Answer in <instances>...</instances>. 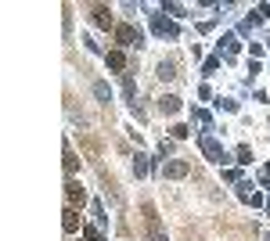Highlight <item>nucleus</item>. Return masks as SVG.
Segmentation results:
<instances>
[{"instance_id":"f257e3e1","label":"nucleus","mask_w":270,"mask_h":241,"mask_svg":"<svg viewBox=\"0 0 270 241\" xmlns=\"http://www.w3.org/2000/svg\"><path fill=\"white\" fill-rule=\"evenodd\" d=\"M198 148H202V155H206L209 162H216V166H227V162H231L227 151H223V144H220L213 134H202V137H198Z\"/></svg>"},{"instance_id":"f03ea898","label":"nucleus","mask_w":270,"mask_h":241,"mask_svg":"<svg viewBox=\"0 0 270 241\" xmlns=\"http://www.w3.org/2000/svg\"><path fill=\"white\" fill-rule=\"evenodd\" d=\"M151 33H155V36H169V40H173L180 29H176V22H169V18H162V15H151Z\"/></svg>"},{"instance_id":"7ed1b4c3","label":"nucleus","mask_w":270,"mask_h":241,"mask_svg":"<svg viewBox=\"0 0 270 241\" xmlns=\"http://www.w3.org/2000/svg\"><path fill=\"white\" fill-rule=\"evenodd\" d=\"M188 169H191V166H188L184 159H173V162L162 166V177H166V180H180V177H188Z\"/></svg>"},{"instance_id":"20e7f679","label":"nucleus","mask_w":270,"mask_h":241,"mask_svg":"<svg viewBox=\"0 0 270 241\" xmlns=\"http://www.w3.org/2000/svg\"><path fill=\"white\" fill-rule=\"evenodd\" d=\"M65 194H69V205H72V209H76V205H86V191H83L76 180L65 184Z\"/></svg>"},{"instance_id":"39448f33","label":"nucleus","mask_w":270,"mask_h":241,"mask_svg":"<svg viewBox=\"0 0 270 241\" xmlns=\"http://www.w3.org/2000/svg\"><path fill=\"white\" fill-rule=\"evenodd\" d=\"M116 40L123 43V47H133V43H141V33L133 29V26H119L116 29Z\"/></svg>"},{"instance_id":"423d86ee","label":"nucleus","mask_w":270,"mask_h":241,"mask_svg":"<svg viewBox=\"0 0 270 241\" xmlns=\"http://www.w3.org/2000/svg\"><path fill=\"white\" fill-rule=\"evenodd\" d=\"M144 212H148V237H151V241H166V234L159 230V216H155V209L148 205Z\"/></svg>"},{"instance_id":"0eeeda50","label":"nucleus","mask_w":270,"mask_h":241,"mask_svg":"<svg viewBox=\"0 0 270 241\" xmlns=\"http://www.w3.org/2000/svg\"><path fill=\"white\" fill-rule=\"evenodd\" d=\"M159 112L176 115V112H180V97H176V94H162V97H159Z\"/></svg>"},{"instance_id":"6e6552de","label":"nucleus","mask_w":270,"mask_h":241,"mask_svg":"<svg viewBox=\"0 0 270 241\" xmlns=\"http://www.w3.org/2000/svg\"><path fill=\"white\" fill-rule=\"evenodd\" d=\"M61 216H65V220H61V223H65V234H76V230H79V216H76V209L69 205Z\"/></svg>"},{"instance_id":"1a4fd4ad","label":"nucleus","mask_w":270,"mask_h":241,"mask_svg":"<svg viewBox=\"0 0 270 241\" xmlns=\"http://www.w3.org/2000/svg\"><path fill=\"white\" fill-rule=\"evenodd\" d=\"M249 187H252V184H241V187H238V198L249 202V205H263V198H259L256 191H249Z\"/></svg>"},{"instance_id":"9d476101","label":"nucleus","mask_w":270,"mask_h":241,"mask_svg":"<svg viewBox=\"0 0 270 241\" xmlns=\"http://www.w3.org/2000/svg\"><path fill=\"white\" fill-rule=\"evenodd\" d=\"M148 155H141V151H137V155H133V177H144V173H148Z\"/></svg>"},{"instance_id":"9b49d317","label":"nucleus","mask_w":270,"mask_h":241,"mask_svg":"<svg viewBox=\"0 0 270 241\" xmlns=\"http://www.w3.org/2000/svg\"><path fill=\"white\" fill-rule=\"evenodd\" d=\"M94 26H101V29H108V26H112V15H108V8H94Z\"/></svg>"},{"instance_id":"f8f14e48","label":"nucleus","mask_w":270,"mask_h":241,"mask_svg":"<svg viewBox=\"0 0 270 241\" xmlns=\"http://www.w3.org/2000/svg\"><path fill=\"white\" fill-rule=\"evenodd\" d=\"M108 69H116V72L126 69V54H123V51H112V54H108Z\"/></svg>"},{"instance_id":"ddd939ff","label":"nucleus","mask_w":270,"mask_h":241,"mask_svg":"<svg viewBox=\"0 0 270 241\" xmlns=\"http://www.w3.org/2000/svg\"><path fill=\"white\" fill-rule=\"evenodd\" d=\"M76 166H79L76 151H72V148H65V173H76Z\"/></svg>"},{"instance_id":"4468645a","label":"nucleus","mask_w":270,"mask_h":241,"mask_svg":"<svg viewBox=\"0 0 270 241\" xmlns=\"http://www.w3.org/2000/svg\"><path fill=\"white\" fill-rule=\"evenodd\" d=\"M159 79H176V69H173V61H162V65H159Z\"/></svg>"},{"instance_id":"2eb2a0df","label":"nucleus","mask_w":270,"mask_h":241,"mask_svg":"<svg viewBox=\"0 0 270 241\" xmlns=\"http://www.w3.org/2000/svg\"><path fill=\"white\" fill-rule=\"evenodd\" d=\"M238 162H241V166H249V162H252V148H249V144H241V148H238Z\"/></svg>"},{"instance_id":"dca6fc26","label":"nucleus","mask_w":270,"mask_h":241,"mask_svg":"<svg viewBox=\"0 0 270 241\" xmlns=\"http://www.w3.org/2000/svg\"><path fill=\"white\" fill-rule=\"evenodd\" d=\"M94 94H98L101 101H112V90H108V83H94Z\"/></svg>"},{"instance_id":"f3484780","label":"nucleus","mask_w":270,"mask_h":241,"mask_svg":"<svg viewBox=\"0 0 270 241\" xmlns=\"http://www.w3.org/2000/svg\"><path fill=\"white\" fill-rule=\"evenodd\" d=\"M83 237H86V241H105V234H101L98 227H83Z\"/></svg>"},{"instance_id":"a211bd4d","label":"nucleus","mask_w":270,"mask_h":241,"mask_svg":"<svg viewBox=\"0 0 270 241\" xmlns=\"http://www.w3.org/2000/svg\"><path fill=\"white\" fill-rule=\"evenodd\" d=\"M270 15V4H256V11H252V22H263Z\"/></svg>"},{"instance_id":"6ab92c4d","label":"nucleus","mask_w":270,"mask_h":241,"mask_svg":"<svg viewBox=\"0 0 270 241\" xmlns=\"http://www.w3.org/2000/svg\"><path fill=\"white\" fill-rule=\"evenodd\" d=\"M162 11L173 15V18H184V8H180V4H162Z\"/></svg>"},{"instance_id":"aec40b11","label":"nucleus","mask_w":270,"mask_h":241,"mask_svg":"<svg viewBox=\"0 0 270 241\" xmlns=\"http://www.w3.org/2000/svg\"><path fill=\"white\" fill-rule=\"evenodd\" d=\"M216 69H220V58H209V61H206V65H202V72H206V76H213V72H216Z\"/></svg>"},{"instance_id":"412c9836","label":"nucleus","mask_w":270,"mask_h":241,"mask_svg":"<svg viewBox=\"0 0 270 241\" xmlns=\"http://www.w3.org/2000/svg\"><path fill=\"white\" fill-rule=\"evenodd\" d=\"M195 119H198V123H202V126H213V115H209V112H206V108H198V112H195Z\"/></svg>"},{"instance_id":"4be33fe9","label":"nucleus","mask_w":270,"mask_h":241,"mask_svg":"<svg viewBox=\"0 0 270 241\" xmlns=\"http://www.w3.org/2000/svg\"><path fill=\"white\" fill-rule=\"evenodd\" d=\"M216 104H220V108H227V112H238V101H231V97H220Z\"/></svg>"},{"instance_id":"5701e85b","label":"nucleus","mask_w":270,"mask_h":241,"mask_svg":"<svg viewBox=\"0 0 270 241\" xmlns=\"http://www.w3.org/2000/svg\"><path fill=\"white\" fill-rule=\"evenodd\" d=\"M249 54H252V61L263 58V43H249Z\"/></svg>"},{"instance_id":"b1692460","label":"nucleus","mask_w":270,"mask_h":241,"mask_svg":"<svg viewBox=\"0 0 270 241\" xmlns=\"http://www.w3.org/2000/svg\"><path fill=\"white\" fill-rule=\"evenodd\" d=\"M259 180H263V184H270V162H266V166L259 169Z\"/></svg>"}]
</instances>
